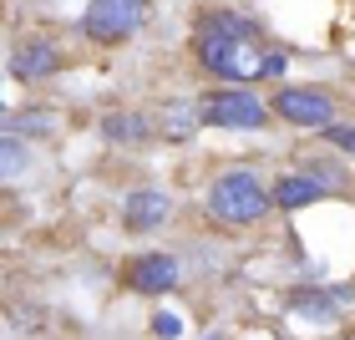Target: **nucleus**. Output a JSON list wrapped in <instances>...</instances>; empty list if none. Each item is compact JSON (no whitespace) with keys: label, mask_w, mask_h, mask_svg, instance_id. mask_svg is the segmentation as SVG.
<instances>
[{"label":"nucleus","mask_w":355,"mask_h":340,"mask_svg":"<svg viewBox=\"0 0 355 340\" xmlns=\"http://www.w3.org/2000/svg\"><path fill=\"white\" fill-rule=\"evenodd\" d=\"M56 67H61L56 46H51V41H41V36H36V41H26L21 51L10 56V71L21 76V82H41V76H51Z\"/></svg>","instance_id":"0eeeda50"},{"label":"nucleus","mask_w":355,"mask_h":340,"mask_svg":"<svg viewBox=\"0 0 355 340\" xmlns=\"http://www.w3.org/2000/svg\"><path fill=\"white\" fill-rule=\"evenodd\" d=\"M320 193H325L320 178H279L274 183V203L279 208H310V203H320Z\"/></svg>","instance_id":"1a4fd4ad"},{"label":"nucleus","mask_w":355,"mask_h":340,"mask_svg":"<svg viewBox=\"0 0 355 340\" xmlns=\"http://www.w3.org/2000/svg\"><path fill=\"white\" fill-rule=\"evenodd\" d=\"M127 284L142 289V295H168L178 284V259L173 254H142L132 269H127Z\"/></svg>","instance_id":"423d86ee"},{"label":"nucleus","mask_w":355,"mask_h":340,"mask_svg":"<svg viewBox=\"0 0 355 340\" xmlns=\"http://www.w3.org/2000/svg\"><path fill=\"white\" fill-rule=\"evenodd\" d=\"M274 112H279L284 122H300V127H330V122H335L330 96H320V92H300V87H284L279 96H274Z\"/></svg>","instance_id":"39448f33"},{"label":"nucleus","mask_w":355,"mask_h":340,"mask_svg":"<svg viewBox=\"0 0 355 340\" xmlns=\"http://www.w3.org/2000/svg\"><path fill=\"white\" fill-rule=\"evenodd\" d=\"M148 21V0H92L87 6V36L92 41H127L132 31Z\"/></svg>","instance_id":"7ed1b4c3"},{"label":"nucleus","mask_w":355,"mask_h":340,"mask_svg":"<svg viewBox=\"0 0 355 340\" xmlns=\"http://www.w3.org/2000/svg\"><path fill=\"white\" fill-rule=\"evenodd\" d=\"M203 117L214 127H239V133H254L264 127V102L254 92H214L203 102Z\"/></svg>","instance_id":"20e7f679"},{"label":"nucleus","mask_w":355,"mask_h":340,"mask_svg":"<svg viewBox=\"0 0 355 340\" xmlns=\"http://www.w3.org/2000/svg\"><path fill=\"white\" fill-rule=\"evenodd\" d=\"M102 133H107L112 142H142V137L153 133V127L142 122V117H132V112H112V117L102 122Z\"/></svg>","instance_id":"9b49d317"},{"label":"nucleus","mask_w":355,"mask_h":340,"mask_svg":"<svg viewBox=\"0 0 355 340\" xmlns=\"http://www.w3.org/2000/svg\"><path fill=\"white\" fill-rule=\"evenodd\" d=\"M284 67H289L284 51H269V56H264V76H284Z\"/></svg>","instance_id":"dca6fc26"},{"label":"nucleus","mask_w":355,"mask_h":340,"mask_svg":"<svg viewBox=\"0 0 355 340\" xmlns=\"http://www.w3.org/2000/svg\"><path fill=\"white\" fill-rule=\"evenodd\" d=\"M198 117H203V107H198V102H173V107L157 112V133H168V137H188Z\"/></svg>","instance_id":"9d476101"},{"label":"nucleus","mask_w":355,"mask_h":340,"mask_svg":"<svg viewBox=\"0 0 355 340\" xmlns=\"http://www.w3.org/2000/svg\"><path fill=\"white\" fill-rule=\"evenodd\" d=\"M335 148H345V153H355V127H340V122H330V127H320Z\"/></svg>","instance_id":"4468645a"},{"label":"nucleus","mask_w":355,"mask_h":340,"mask_svg":"<svg viewBox=\"0 0 355 340\" xmlns=\"http://www.w3.org/2000/svg\"><path fill=\"white\" fill-rule=\"evenodd\" d=\"M157 335H163V340H178V335H183V320H178V315H157Z\"/></svg>","instance_id":"2eb2a0df"},{"label":"nucleus","mask_w":355,"mask_h":340,"mask_svg":"<svg viewBox=\"0 0 355 340\" xmlns=\"http://www.w3.org/2000/svg\"><path fill=\"white\" fill-rule=\"evenodd\" d=\"M21 168H26V142L15 133H6V178H15Z\"/></svg>","instance_id":"ddd939ff"},{"label":"nucleus","mask_w":355,"mask_h":340,"mask_svg":"<svg viewBox=\"0 0 355 340\" xmlns=\"http://www.w3.org/2000/svg\"><path fill=\"white\" fill-rule=\"evenodd\" d=\"M122 219H127V229H157V223L168 219V193H157V188L132 193L127 208H122Z\"/></svg>","instance_id":"6e6552de"},{"label":"nucleus","mask_w":355,"mask_h":340,"mask_svg":"<svg viewBox=\"0 0 355 340\" xmlns=\"http://www.w3.org/2000/svg\"><path fill=\"white\" fill-rule=\"evenodd\" d=\"M264 56L269 51H259L254 36H229V31L198 26V61L208 71L229 76V82H254V76H264Z\"/></svg>","instance_id":"f257e3e1"},{"label":"nucleus","mask_w":355,"mask_h":340,"mask_svg":"<svg viewBox=\"0 0 355 340\" xmlns=\"http://www.w3.org/2000/svg\"><path fill=\"white\" fill-rule=\"evenodd\" d=\"M274 193H264V183L254 173H223L214 188H208V214H214L218 223H259L269 214Z\"/></svg>","instance_id":"f03ea898"},{"label":"nucleus","mask_w":355,"mask_h":340,"mask_svg":"<svg viewBox=\"0 0 355 340\" xmlns=\"http://www.w3.org/2000/svg\"><path fill=\"white\" fill-rule=\"evenodd\" d=\"M6 133H51V117L46 112H31V117H10Z\"/></svg>","instance_id":"f8f14e48"}]
</instances>
